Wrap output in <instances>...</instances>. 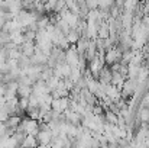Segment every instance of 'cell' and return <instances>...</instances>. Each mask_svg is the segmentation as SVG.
I'll return each mask as SVG.
<instances>
[{
	"label": "cell",
	"instance_id": "1",
	"mask_svg": "<svg viewBox=\"0 0 149 148\" xmlns=\"http://www.w3.org/2000/svg\"><path fill=\"white\" fill-rule=\"evenodd\" d=\"M31 95H32V86L19 84V87H17V96L19 97H29Z\"/></svg>",
	"mask_w": 149,
	"mask_h": 148
}]
</instances>
